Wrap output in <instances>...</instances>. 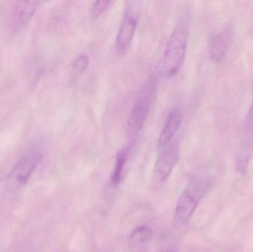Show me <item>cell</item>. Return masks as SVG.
Returning a JSON list of instances; mask_svg holds the SVG:
<instances>
[{"mask_svg":"<svg viewBox=\"0 0 253 252\" xmlns=\"http://www.w3.org/2000/svg\"><path fill=\"white\" fill-rule=\"evenodd\" d=\"M89 62H90V59L87 55L81 54L76 58L71 67L73 78L80 76L82 74L84 73L88 68Z\"/></svg>","mask_w":253,"mask_h":252,"instance_id":"cell-12","label":"cell"},{"mask_svg":"<svg viewBox=\"0 0 253 252\" xmlns=\"http://www.w3.org/2000/svg\"><path fill=\"white\" fill-rule=\"evenodd\" d=\"M183 115L178 109H173L169 112L165 126L159 135L158 139V148L162 150L168 146L178 132L181 123Z\"/></svg>","mask_w":253,"mask_h":252,"instance_id":"cell-9","label":"cell"},{"mask_svg":"<svg viewBox=\"0 0 253 252\" xmlns=\"http://www.w3.org/2000/svg\"><path fill=\"white\" fill-rule=\"evenodd\" d=\"M153 235V231L147 226L137 227L132 231L129 238V244L131 247H138L150 241Z\"/></svg>","mask_w":253,"mask_h":252,"instance_id":"cell-11","label":"cell"},{"mask_svg":"<svg viewBox=\"0 0 253 252\" xmlns=\"http://www.w3.org/2000/svg\"><path fill=\"white\" fill-rule=\"evenodd\" d=\"M155 85L153 81L146 84L135 100L127 121V133L130 138H135L142 130L147 119L154 94Z\"/></svg>","mask_w":253,"mask_h":252,"instance_id":"cell-3","label":"cell"},{"mask_svg":"<svg viewBox=\"0 0 253 252\" xmlns=\"http://www.w3.org/2000/svg\"><path fill=\"white\" fill-rule=\"evenodd\" d=\"M188 38V27L180 22L174 28L164 52L162 71L165 76H174L179 71L185 58Z\"/></svg>","mask_w":253,"mask_h":252,"instance_id":"cell-1","label":"cell"},{"mask_svg":"<svg viewBox=\"0 0 253 252\" xmlns=\"http://www.w3.org/2000/svg\"><path fill=\"white\" fill-rule=\"evenodd\" d=\"M130 149L131 146L129 145V146L123 148L117 154L115 168H114V173L111 176V183L114 186H118L123 180Z\"/></svg>","mask_w":253,"mask_h":252,"instance_id":"cell-10","label":"cell"},{"mask_svg":"<svg viewBox=\"0 0 253 252\" xmlns=\"http://www.w3.org/2000/svg\"><path fill=\"white\" fill-rule=\"evenodd\" d=\"M129 3L116 38V50L120 56L127 53L138 26L139 4L136 1Z\"/></svg>","mask_w":253,"mask_h":252,"instance_id":"cell-4","label":"cell"},{"mask_svg":"<svg viewBox=\"0 0 253 252\" xmlns=\"http://www.w3.org/2000/svg\"><path fill=\"white\" fill-rule=\"evenodd\" d=\"M38 1H15L11 12V31L18 32L31 20L38 7Z\"/></svg>","mask_w":253,"mask_h":252,"instance_id":"cell-7","label":"cell"},{"mask_svg":"<svg viewBox=\"0 0 253 252\" xmlns=\"http://www.w3.org/2000/svg\"><path fill=\"white\" fill-rule=\"evenodd\" d=\"M247 124L250 129L253 130V102L248 112V118H247Z\"/></svg>","mask_w":253,"mask_h":252,"instance_id":"cell-14","label":"cell"},{"mask_svg":"<svg viewBox=\"0 0 253 252\" xmlns=\"http://www.w3.org/2000/svg\"><path fill=\"white\" fill-rule=\"evenodd\" d=\"M233 35L232 28H227L212 36L209 43V54L212 61L219 62L224 59L230 47Z\"/></svg>","mask_w":253,"mask_h":252,"instance_id":"cell-8","label":"cell"},{"mask_svg":"<svg viewBox=\"0 0 253 252\" xmlns=\"http://www.w3.org/2000/svg\"><path fill=\"white\" fill-rule=\"evenodd\" d=\"M179 158V147L178 144H168L162 149L156 159L154 167V176L160 183L169 179L174 167Z\"/></svg>","mask_w":253,"mask_h":252,"instance_id":"cell-6","label":"cell"},{"mask_svg":"<svg viewBox=\"0 0 253 252\" xmlns=\"http://www.w3.org/2000/svg\"><path fill=\"white\" fill-rule=\"evenodd\" d=\"M115 3L116 1H112V0H99V1H93V4L90 6V15L92 17H98Z\"/></svg>","mask_w":253,"mask_h":252,"instance_id":"cell-13","label":"cell"},{"mask_svg":"<svg viewBox=\"0 0 253 252\" xmlns=\"http://www.w3.org/2000/svg\"><path fill=\"white\" fill-rule=\"evenodd\" d=\"M208 186L209 183L200 179L189 182L177 203L173 219L175 226H184L190 221L199 202L206 194Z\"/></svg>","mask_w":253,"mask_h":252,"instance_id":"cell-2","label":"cell"},{"mask_svg":"<svg viewBox=\"0 0 253 252\" xmlns=\"http://www.w3.org/2000/svg\"><path fill=\"white\" fill-rule=\"evenodd\" d=\"M42 158V152L39 149H34L26 152L7 176V181L10 186L16 188L25 186Z\"/></svg>","mask_w":253,"mask_h":252,"instance_id":"cell-5","label":"cell"},{"mask_svg":"<svg viewBox=\"0 0 253 252\" xmlns=\"http://www.w3.org/2000/svg\"><path fill=\"white\" fill-rule=\"evenodd\" d=\"M164 252H177L175 250H168L167 251Z\"/></svg>","mask_w":253,"mask_h":252,"instance_id":"cell-15","label":"cell"}]
</instances>
